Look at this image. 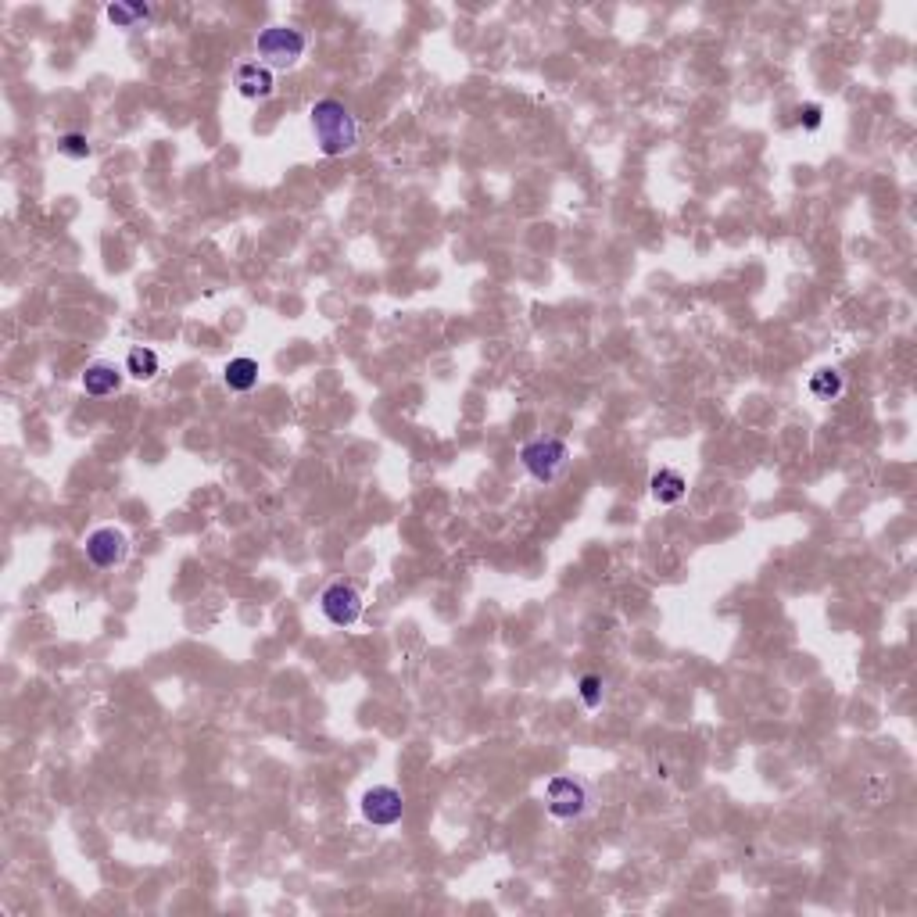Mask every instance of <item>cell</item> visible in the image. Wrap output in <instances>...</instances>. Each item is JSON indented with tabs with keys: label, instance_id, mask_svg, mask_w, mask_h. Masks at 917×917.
I'll use <instances>...</instances> for the list:
<instances>
[{
	"label": "cell",
	"instance_id": "cell-15",
	"mask_svg": "<svg viewBox=\"0 0 917 917\" xmlns=\"http://www.w3.org/2000/svg\"><path fill=\"white\" fill-rule=\"evenodd\" d=\"M58 151L65 158H76V162H83V158H90V140H86V133H61L58 137Z\"/></svg>",
	"mask_w": 917,
	"mask_h": 917
},
{
	"label": "cell",
	"instance_id": "cell-11",
	"mask_svg": "<svg viewBox=\"0 0 917 917\" xmlns=\"http://www.w3.org/2000/svg\"><path fill=\"white\" fill-rule=\"evenodd\" d=\"M223 380L230 391H237V395H248L251 387L258 384V362L248 359V355H240V359H230L223 369Z\"/></svg>",
	"mask_w": 917,
	"mask_h": 917
},
{
	"label": "cell",
	"instance_id": "cell-6",
	"mask_svg": "<svg viewBox=\"0 0 917 917\" xmlns=\"http://www.w3.org/2000/svg\"><path fill=\"white\" fill-rule=\"evenodd\" d=\"M86 559L97 566V570H115L129 559V538L119 527H97V531L86 534Z\"/></svg>",
	"mask_w": 917,
	"mask_h": 917
},
{
	"label": "cell",
	"instance_id": "cell-14",
	"mask_svg": "<svg viewBox=\"0 0 917 917\" xmlns=\"http://www.w3.org/2000/svg\"><path fill=\"white\" fill-rule=\"evenodd\" d=\"M108 18L115 22V29H140V22H151L155 18V8L147 4H108Z\"/></svg>",
	"mask_w": 917,
	"mask_h": 917
},
{
	"label": "cell",
	"instance_id": "cell-10",
	"mask_svg": "<svg viewBox=\"0 0 917 917\" xmlns=\"http://www.w3.org/2000/svg\"><path fill=\"white\" fill-rule=\"evenodd\" d=\"M649 491L652 498L660 502V506H678L681 498L688 495V480L681 470H670V466H663V470H656L649 477Z\"/></svg>",
	"mask_w": 917,
	"mask_h": 917
},
{
	"label": "cell",
	"instance_id": "cell-8",
	"mask_svg": "<svg viewBox=\"0 0 917 917\" xmlns=\"http://www.w3.org/2000/svg\"><path fill=\"white\" fill-rule=\"evenodd\" d=\"M233 86H237V94L244 101H269L276 94V76L262 61H244L237 76H233Z\"/></svg>",
	"mask_w": 917,
	"mask_h": 917
},
{
	"label": "cell",
	"instance_id": "cell-7",
	"mask_svg": "<svg viewBox=\"0 0 917 917\" xmlns=\"http://www.w3.org/2000/svg\"><path fill=\"white\" fill-rule=\"evenodd\" d=\"M402 814H405V799L391 785H373V789L362 792V817L373 828H395L402 821Z\"/></svg>",
	"mask_w": 917,
	"mask_h": 917
},
{
	"label": "cell",
	"instance_id": "cell-3",
	"mask_svg": "<svg viewBox=\"0 0 917 917\" xmlns=\"http://www.w3.org/2000/svg\"><path fill=\"white\" fill-rule=\"evenodd\" d=\"M520 463L534 480L552 484V480L563 477L566 463H570V448H566V441H559V438H534L520 448Z\"/></svg>",
	"mask_w": 917,
	"mask_h": 917
},
{
	"label": "cell",
	"instance_id": "cell-13",
	"mask_svg": "<svg viewBox=\"0 0 917 917\" xmlns=\"http://www.w3.org/2000/svg\"><path fill=\"white\" fill-rule=\"evenodd\" d=\"M842 391H846V377H842L835 366L817 369L814 377H810V395H814L817 402H835Z\"/></svg>",
	"mask_w": 917,
	"mask_h": 917
},
{
	"label": "cell",
	"instance_id": "cell-17",
	"mask_svg": "<svg viewBox=\"0 0 917 917\" xmlns=\"http://www.w3.org/2000/svg\"><path fill=\"white\" fill-rule=\"evenodd\" d=\"M796 119H799V126L810 129V133H814V129H821V122H824L821 104H803V108L796 112Z\"/></svg>",
	"mask_w": 917,
	"mask_h": 917
},
{
	"label": "cell",
	"instance_id": "cell-1",
	"mask_svg": "<svg viewBox=\"0 0 917 917\" xmlns=\"http://www.w3.org/2000/svg\"><path fill=\"white\" fill-rule=\"evenodd\" d=\"M312 133H316V144L326 158H341L352 155L359 147V119L352 115V108L337 97H323V101L312 104L309 112Z\"/></svg>",
	"mask_w": 917,
	"mask_h": 917
},
{
	"label": "cell",
	"instance_id": "cell-12",
	"mask_svg": "<svg viewBox=\"0 0 917 917\" xmlns=\"http://www.w3.org/2000/svg\"><path fill=\"white\" fill-rule=\"evenodd\" d=\"M126 373L133 380H151L162 373V359H158L155 348L137 344V348H129V355H126Z\"/></svg>",
	"mask_w": 917,
	"mask_h": 917
},
{
	"label": "cell",
	"instance_id": "cell-2",
	"mask_svg": "<svg viewBox=\"0 0 917 917\" xmlns=\"http://www.w3.org/2000/svg\"><path fill=\"white\" fill-rule=\"evenodd\" d=\"M255 47H258V61H262L266 69L287 72L305 58V51H309V36L301 33V29H291V26H269V29L258 33Z\"/></svg>",
	"mask_w": 917,
	"mask_h": 917
},
{
	"label": "cell",
	"instance_id": "cell-16",
	"mask_svg": "<svg viewBox=\"0 0 917 917\" xmlns=\"http://www.w3.org/2000/svg\"><path fill=\"white\" fill-rule=\"evenodd\" d=\"M581 703L588 706V710H599L602 706V695H606V685H602V678L599 674H584L581 678Z\"/></svg>",
	"mask_w": 917,
	"mask_h": 917
},
{
	"label": "cell",
	"instance_id": "cell-9",
	"mask_svg": "<svg viewBox=\"0 0 917 917\" xmlns=\"http://www.w3.org/2000/svg\"><path fill=\"white\" fill-rule=\"evenodd\" d=\"M122 380H126V373H122L115 362H104V359H97V362H90V366L83 369V391L90 398H108V395H115L122 387Z\"/></svg>",
	"mask_w": 917,
	"mask_h": 917
},
{
	"label": "cell",
	"instance_id": "cell-4",
	"mask_svg": "<svg viewBox=\"0 0 917 917\" xmlns=\"http://www.w3.org/2000/svg\"><path fill=\"white\" fill-rule=\"evenodd\" d=\"M588 806H592V789L581 778L563 774V778H552L545 785V810L556 821H577V817L588 814Z\"/></svg>",
	"mask_w": 917,
	"mask_h": 917
},
{
	"label": "cell",
	"instance_id": "cell-5",
	"mask_svg": "<svg viewBox=\"0 0 917 917\" xmlns=\"http://www.w3.org/2000/svg\"><path fill=\"white\" fill-rule=\"evenodd\" d=\"M319 609H323V617L334 627H355L366 602H362V592L352 581H334L326 584L323 595H319Z\"/></svg>",
	"mask_w": 917,
	"mask_h": 917
}]
</instances>
